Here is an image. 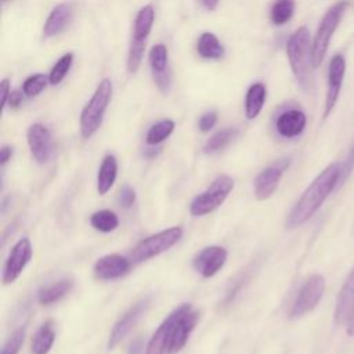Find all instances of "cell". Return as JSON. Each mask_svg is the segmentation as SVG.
Returning a JSON list of instances; mask_svg holds the SVG:
<instances>
[{
    "instance_id": "obj_26",
    "label": "cell",
    "mask_w": 354,
    "mask_h": 354,
    "mask_svg": "<svg viewBox=\"0 0 354 354\" xmlns=\"http://www.w3.org/2000/svg\"><path fill=\"white\" fill-rule=\"evenodd\" d=\"M90 224L94 230H97L100 232H111L118 228L119 218L112 210L102 209V210H98L91 214Z\"/></svg>"
},
{
    "instance_id": "obj_25",
    "label": "cell",
    "mask_w": 354,
    "mask_h": 354,
    "mask_svg": "<svg viewBox=\"0 0 354 354\" xmlns=\"http://www.w3.org/2000/svg\"><path fill=\"white\" fill-rule=\"evenodd\" d=\"M72 289V281L71 279H59L48 286H44L39 290L37 299L39 303L43 306H48L53 304L55 301H58L59 299H62L66 293H69V290Z\"/></svg>"
},
{
    "instance_id": "obj_22",
    "label": "cell",
    "mask_w": 354,
    "mask_h": 354,
    "mask_svg": "<svg viewBox=\"0 0 354 354\" xmlns=\"http://www.w3.org/2000/svg\"><path fill=\"white\" fill-rule=\"evenodd\" d=\"M155 19V11L151 4L144 6L136 15L134 28H133V40L145 41L151 33L152 25Z\"/></svg>"
},
{
    "instance_id": "obj_23",
    "label": "cell",
    "mask_w": 354,
    "mask_h": 354,
    "mask_svg": "<svg viewBox=\"0 0 354 354\" xmlns=\"http://www.w3.org/2000/svg\"><path fill=\"white\" fill-rule=\"evenodd\" d=\"M196 51L202 58L220 59L224 55V46L216 35L210 32H203L198 39Z\"/></svg>"
},
{
    "instance_id": "obj_30",
    "label": "cell",
    "mask_w": 354,
    "mask_h": 354,
    "mask_svg": "<svg viewBox=\"0 0 354 354\" xmlns=\"http://www.w3.org/2000/svg\"><path fill=\"white\" fill-rule=\"evenodd\" d=\"M149 65L152 73L163 72L169 68V53L165 44H155L149 51Z\"/></svg>"
},
{
    "instance_id": "obj_8",
    "label": "cell",
    "mask_w": 354,
    "mask_h": 354,
    "mask_svg": "<svg viewBox=\"0 0 354 354\" xmlns=\"http://www.w3.org/2000/svg\"><path fill=\"white\" fill-rule=\"evenodd\" d=\"M191 304L184 303L181 306H178L177 308H174L165 319L163 322L159 325V328L155 330V333L152 335V337L148 342L145 354H165L167 353L169 344L171 342V337L174 335L176 326L180 321V318L188 311L191 310Z\"/></svg>"
},
{
    "instance_id": "obj_42",
    "label": "cell",
    "mask_w": 354,
    "mask_h": 354,
    "mask_svg": "<svg viewBox=\"0 0 354 354\" xmlns=\"http://www.w3.org/2000/svg\"><path fill=\"white\" fill-rule=\"evenodd\" d=\"M201 1L205 6V8H207L209 11L216 10L217 6H218V0H201Z\"/></svg>"
},
{
    "instance_id": "obj_17",
    "label": "cell",
    "mask_w": 354,
    "mask_h": 354,
    "mask_svg": "<svg viewBox=\"0 0 354 354\" xmlns=\"http://www.w3.org/2000/svg\"><path fill=\"white\" fill-rule=\"evenodd\" d=\"M353 310H354V267L350 271V274L347 275V278L337 295L335 313H333L335 324L346 325Z\"/></svg>"
},
{
    "instance_id": "obj_9",
    "label": "cell",
    "mask_w": 354,
    "mask_h": 354,
    "mask_svg": "<svg viewBox=\"0 0 354 354\" xmlns=\"http://www.w3.org/2000/svg\"><path fill=\"white\" fill-rule=\"evenodd\" d=\"M344 73H346V59L342 54H336L332 57L329 61V68H328V90H326V97H325V106H324V113L322 119L325 120L330 112L333 111L339 95L340 90L343 86L344 80Z\"/></svg>"
},
{
    "instance_id": "obj_16",
    "label": "cell",
    "mask_w": 354,
    "mask_h": 354,
    "mask_svg": "<svg viewBox=\"0 0 354 354\" xmlns=\"http://www.w3.org/2000/svg\"><path fill=\"white\" fill-rule=\"evenodd\" d=\"M306 124V113L299 108H289L278 115L275 120V130L283 138H295L304 131Z\"/></svg>"
},
{
    "instance_id": "obj_15",
    "label": "cell",
    "mask_w": 354,
    "mask_h": 354,
    "mask_svg": "<svg viewBox=\"0 0 354 354\" xmlns=\"http://www.w3.org/2000/svg\"><path fill=\"white\" fill-rule=\"evenodd\" d=\"M131 260L122 254L111 253L100 257L94 264V275L101 281H111L126 275L130 270Z\"/></svg>"
},
{
    "instance_id": "obj_32",
    "label": "cell",
    "mask_w": 354,
    "mask_h": 354,
    "mask_svg": "<svg viewBox=\"0 0 354 354\" xmlns=\"http://www.w3.org/2000/svg\"><path fill=\"white\" fill-rule=\"evenodd\" d=\"M47 82H48V76H46L44 73L30 75L24 82L22 91L26 97H36L46 88Z\"/></svg>"
},
{
    "instance_id": "obj_37",
    "label": "cell",
    "mask_w": 354,
    "mask_h": 354,
    "mask_svg": "<svg viewBox=\"0 0 354 354\" xmlns=\"http://www.w3.org/2000/svg\"><path fill=\"white\" fill-rule=\"evenodd\" d=\"M340 165H342V173H340V181H339V184H343V183L347 180V177L350 176L351 170L354 169V144H353L351 149L348 151L347 158H346Z\"/></svg>"
},
{
    "instance_id": "obj_27",
    "label": "cell",
    "mask_w": 354,
    "mask_h": 354,
    "mask_svg": "<svg viewBox=\"0 0 354 354\" xmlns=\"http://www.w3.org/2000/svg\"><path fill=\"white\" fill-rule=\"evenodd\" d=\"M174 130V122L171 119H162L152 124L147 133L145 141L148 145H158L165 141Z\"/></svg>"
},
{
    "instance_id": "obj_6",
    "label": "cell",
    "mask_w": 354,
    "mask_h": 354,
    "mask_svg": "<svg viewBox=\"0 0 354 354\" xmlns=\"http://www.w3.org/2000/svg\"><path fill=\"white\" fill-rule=\"evenodd\" d=\"M234 188V180L230 176H218L206 191L196 195L191 205L189 212L192 216H205L216 210L228 196Z\"/></svg>"
},
{
    "instance_id": "obj_24",
    "label": "cell",
    "mask_w": 354,
    "mask_h": 354,
    "mask_svg": "<svg viewBox=\"0 0 354 354\" xmlns=\"http://www.w3.org/2000/svg\"><path fill=\"white\" fill-rule=\"evenodd\" d=\"M55 340V332L53 321H46L35 333L30 351L32 354H47Z\"/></svg>"
},
{
    "instance_id": "obj_19",
    "label": "cell",
    "mask_w": 354,
    "mask_h": 354,
    "mask_svg": "<svg viewBox=\"0 0 354 354\" xmlns=\"http://www.w3.org/2000/svg\"><path fill=\"white\" fill-rule=\"evenodd\" d=\"M198 318H199V313L195 311V310H188L178 321L177 326H176V330H174V335L171 337V342L169 344V348H167V354H176L178 353L187 343L191 332L194 330L196 322H198Z\"/></svg>"
},
{
    "instance_id": "obj_2",
    "label": "cell",
    "mask_w": 354,
    "mask_h": 354,
    "mask_svg": "<svg viewBox=\"0 0 354 354\" xmlns=\"http://www.w3.org/2000/svg\"><path fill=\"white\" fill-rule=\"evenodd\" d=\"M286 54L290 69L303 90L311 86V40L306 26L299 28L286 43Z\"/></svg>"
},
{
    "instance_id": "obj_20",
    "label": "cell",
    "mask_w": 354,
    "mask_h": 354,
    "mask_svg": "<svg viewBox=\"0 0 354 354\" xmlns=\"http://www.w3.org/2000/svg\"><path fill=\"white\" fill-rule=\"evenodd\" d=\"M118 176V162L113 155H106L100 166L97 174V191L100 195H105L113 185Z\"/></svg>"
},
{
    "instance_id": "obj_11",
    "label": "cell",
    "mask_w": 354,
    "mask_h": 354,
    "mask_svg": "<svg viewBox=\"0 0 354 354\" xmlns=\"http://www.w3.org/2000/svg\"><path fill=\"white\" fill-rule=\"evenodd\" d=\"M289 165L290 159L283 158L274 162L257 174V177L254 178V195L259 201H266L275 192L279 180L283 171L289 167Z\"/></svg>"
},
{
    "instance_id": "obj_18",
    "label": "cell",
    "mask_w": 354,
    "mask_h": 354,
    "mask_svg": "<svg viewBox=\"0 0 354 354\" xmlns=\"http://www.w3.org/2000/svg\"><path fill=\"white\" fill-rule=\"evenodd\" d=\"M72 14H73V7L72 3L69 1H64L57 4L51 12L48 14L44 26H43V37L44 39H50L53 36L59 35L61 32H64L71 19H72Z\"/></svg>"
},
{
    "instance_id": "obj_43",
    "label": "cell",
    "mask_w": 354,
    "mask_h": 354,
    "mask_svg": "<svg viewBox=\"0 0 354 354\" xmlns=\"http://www.w3.org/2000/svg\"><path fill=\"white\" fill-rule=\"evenodd\" d=\"M141 351V340H136L133 342V344L130 346V350H129V354H138Z\"/></svg>"
},
{
    "instance_id": "obj_4",
    "label": "cell",
    "mask_w": 354,
    "mask_h": 354,
    "mask_svg": "<svg viewBox=\"0 0 354 354\" xmlns=\"http://www.w3.org/2000/svg\"><path fill=\"white\" fill-rule=\"evenodd\" d=\"M348 3L347 1H339L333 4L322 17L318 29L315 32V36L311 41V64L313 68H318L328 51L330 39L336 30V28L340 24V19L347 10Z\"/></svg>"
},
{
    "instance_id": "obj_7",
    "label": "cell",
    "mask_w": 354,
    "mask_h": 354,
    "mask_svg": "<svg viewBox=\"0 0 354 354\" xmlns=\"http://www.w3.org/2000/svg\"><path fill=\"white\" fill-rule=\"evenodd\" d=\"M325 290V279L319 274L311 275L297 292L289 311V318H299L317 307Z\"/></svg>"
},
{
    "instance_id": "obj_10",
    "label": "cell",
    "mask_w": 354,
    "mask_h": 354,
    "mask_svg": "<svg viewBox=\"0 0 354 354\" xmlns=\"http://www.w3.org/2000/svg\"><path fill=\"white\" fill-rule=\"evenodd\" d=\"M32 245L28 238L19 239L11 249L4 268H3V277L1 281L4 285L12 283L25 270L28 263L32 259Z\"/></svg>"
},
{
    "instance_id": "obj_28",
    "label": "cell",
    "mask_w": 354,
    "mask_h": 354,
    "mask_svg": "<svg viewBox=\"0 0 354 354\" xmlns=\"http://www.w3.org/2000/svg\"><path fill=\"white\" fill-rule=\"evenodd\" d=\"M236 136V130L227 127L216 131L205 144V152L206 153H216L221 149H224Z\"/></svg>"
},
{
    "instance_id": "obj_14",
    "label": "cell",
    "mask_w": 354,
    "mask_h": 354,
    "mask_svg": "<svg viewBox=\"0 0 354 354\" xmlns=\"http://www.w3.org/2000/svg\"><path fill=\"white\" fill-rule=\"evenodd\" d=\"M149 306V297H145L140 301H137L134 306H131L115 324V326L111 330L109 339H108V348H113L119 344V342L133 329V326L137 324L140 317L147 311Z\"/></svg>"
},
{
    "instance_id": "obj_38",
    "label": "cell",
    "mask_w": 354,
    "mask_h": 354,
    "mask_svg": "<svg viewBox=\"0 0 354 354\" xmlns=\"http://www.w3.org/2000/svg\"><path fill=\"white\" fill-rule=\"evenodd\" d=\"M0 93H1V111H4L10 94H11V88H10V80L8 79H3L0 83Z\"/></svg>"
},
{
    "instance_id": "obj_35",
    "label": "cell",
    "mask_w": 354,
    "mask_h": 354,
    "mask_svg": "<svg viewBox=\"0 0 354 354\" xmlns=\"http://www.w3.org/2000/svg\"><path fill=\"white\" fill-rule=\"evenodd\" d=\"M119 205L124 209H129L134 205L136 202V191L133 187L130 185H123L122 189L119 191V196H118Z\"/></svg>"
},
{
    "instance_id": "obj_36",
    "label": "cell",
    "mask_w": 354,
    "mask_h": 354,
    "mask_svg": "<svg viewBox=\"0 0 354 354\" xmlns=\"http://www.w3.org/2000/svg\"><path fill=\"white\" fill-rule=\"evenodd\" d=\"M216 123H217V112L209 111V112L203 113V115L199 118L198 126H199V130H201V131L207 133V131H210V130L214 127Z\"/></svg>"
},
{
    "instance_id": "obj_31",
    "label": "cell",
    "mask_w": 354,
    "mask_h": 354,
    "mask_svg": "<svg viewBox=\"0 0 354 354\" xmlns=\"http://www.w3.org/2000/svg\"><path fill=\"white\" fill-rule=\"evenodd\" d=\"M72 61H73V54L66 53L54 64V66L51 68V71L48 73L50 84L55 86L64 80V77L66 76V73L69 72V69L72 66Z\"/></svg>"
},
{
    "instance_id": "obj_40",
    "label": "cell",
    "mask_w": 354,
    "mask_h": 354,
    "mask_svg": "<svg viewBox=\"0 0 354 354\" xmlns=\"http://www.w3.org/2000/svg\"><path fill=\"white\" fill-rule=\"evenodd\" d=\"M11 155H12V148L10 145H4L0 149V163L6 165L11 159Z\"/></svg>"
},
{
    "instance_id": "obj_41",
    "label": "cell",
    "mask_w": 354,
    "mask_h": 354,
    "mask_svg": "<svg viewBox=\"0 0 354 354\" xmlns=\"http://www.w3.org/2000/svg\"><path fill=\"white\" fill-rule=\"evenodd\" d=\"M346 330H347V335L354 336V310H353V313H351V315H350V318L346 324Z\"/></svg>"
},
{
    "instance_id": "obj_33",
    "label": "cell",
    "mask_w": 354,
    "mask_h": 354,
    "mask_svg": "<svg viewBox=\"0 0 354 354\" xmlns=\"http://www.w3.org/2000/svg\"><path fill=\"white\" fill-rule=\"evenodd\" d=\"M145 51V41H137L131 39L127 55V71L130 73H136L142 61V55Z\"/></svg>"
},
{
    "instance_id": "obj_34",
    "label": "cell",
    "mask_w": 354,
    "mask_h": 354,
    "mask_svg": "<svg viewBox=\"0 0 354 354\" xmlns=\"http://www.w3.org/2000/svg\"><path fill=\"white\" fill-rule=\"evenodd\" d=\"M25 333H26L25 326H21V328L15 329V330L11 333V336L7 339V342L4 343V346H3L0 354H18V353H19V348H21V346H22V343H24Z\"/></svg>"
},
{
    "instance_id": "obj_1",
    "label": "cell",
    "mask_w": 354,
    "mask_h": 354,
    "mask_svg": "<svg viewBox=\"0 0 354 354\" xmlns=\"http://www.w3.org/2000/svg\"><path fill=\"white\" fill-rule=\"evenodd\" d=\"M340 173L342 165L330 163L314 178L289 212L285 221L286 228H297L314 216L329 194L339 185Z\"/></svg>"
},
{
    "instance_id": "obj_12",
    "label": "cell",
    "mask_w": 354,
    "mask_h": 354,
    "mask_svg": "<svg viewBox=\"0 0 354 354\" xmlns=\"http://www.w3.org/2000/svg\"><path fill=\"white\" fill-rule=\"evenodd\" d=\"M227 250L223 246L212 245L203 248L194 259V268L205 278L216 275L227 261Z\"/></svg>"
},
{
    "instance_id": "obj_3",
    "label": "cell",
    "mask_w": 354,
    "mask_h": 354,
    "mask_svg": "<svg viewBox=\"0 0 354 354\" xmlns=\"http://www.w3.org/2000/svg\"><path fill=\"white\" fill-rule=\"evenodd\" d=\"M112 94V82L109 79L101 80L80 113V134L83 138H90L100 129Z\"/></svg>"
},
{
    "instance_id": "obj_5",
    "label": "cell",
    "mask_w": 354,
    "mask_h": 354,
    "mask_svg": "<svg viewBox=\"0 0 354 354\" xmlns=\"http://www.w3.org/2000/svg\"><path fill=\"white\" fill-rule=\"evenodd\" d=\"M183 236L181 227H171L142 239L131 252L130 260L136 264L149 260L176 245Z\"/></svg>"
},
{
    "instance_id": "obj_13",
    "label": "cell",
    "mask_w": 354,
    "mask_h": 354,
    "mask_svg": "<svg viewBox=\"0 0 354 354\" xmlns=\"http://www.w3.org/2000/svg\"><path fill=\"white\" fill-rule=\"evenodd\" d=\"M26 137L33 159L40 165L47 163L53 152V140L50 130L41 123H33L28 129Z\"/></svg>"
},
{
    "instance_id": "obj_39",
    "label": "cell",
    "mask_w": 354,
    "mask_h": 354,
    "mask_svg": "<svg viewBox=\"0 0 354 354\" xmlns=\"http://www.w3.org/2000/svg\"><path fill=\"white\" fill-rule=\"evenodd\" d=\"M21 104H22V94H21V91H18V90L11 91L10 98H8V105H10L11 108L17 109V108H19Z\"/></svg>"
},
{
    "instance_id": "obj_21",
    "label": "cell",
    "mask_w": 354,
    "mask_h": 354,
    "mask_svg": "<svg viewBox=\"0 0 354 354\" xmlns=\"http://www.w3.org/2000/svg\"><path fill=\"white\" fill-rule=\"evenodd\" d=\"M266 97L267 90L263 83H254L248 88L245 97V115L249 120L259 116L266 102Z\"/></svg>"
},
{
    "instance_id": "obj_29",
    "label": "cell",
    "mask_w": 354,
    "mask_h": 354,
    "mask_svg": "<svg viewBox=\"0 0 354 354\" xmlns=\"http://www.w3.org/2000/svg\"><path fill=\"white\" fill-rule=\"evenodd\" d=\"M295 12V0H275L271 11H270V18L271 22L277 26L285 25Z\"/></svg>"
}]
</instances>
